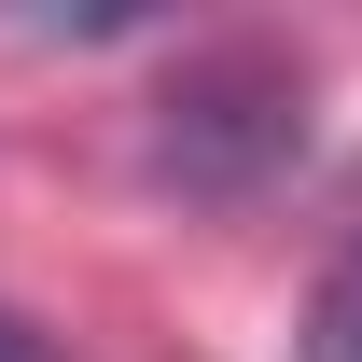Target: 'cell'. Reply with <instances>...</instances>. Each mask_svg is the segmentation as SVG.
<instances>
[{
	"mask_svg": "<svg viewBox=\"0 0 362 362\" xmlns=\"http://www.w3.org/2000/svg\"><path fill=\"white\" fill-rule=\"evenodd\" d=\"M293 362H362V251L307 293V320H293Z\"/></svg>",
	"mask_w": 362,
	"mask_h": 362,
	"instance_id": "2",
	"label": "cell"
},
{
	"mask_svg": "<svg viewBox=\"0 0 362 362\" xmlns=\"http://www.w3.org/2000/svg\"><path fill=\"white\" fill-rule=\"evenodd\" d=\"M293 153H307V70H293V56H265V42L181 56V84L153 98V181L209 195V209L265 195Z\"/></svg>",
	"mask_w": 362,
	"mask_h": 362,
	"instance_id": "1",
	"label": "cell"
},
{
	"mask_svg": "<svg viewBox=\"0 0 362 362\" xmlns=\"http://www.w3.org/2000/svg\"><path fill=\"white\" fill-rule=\"evenodd\" d=\"M0 362H42V334H28V320H14V307H0Z\"/></svg>",
	"mask_w": 362,
	"mask_h": 362,
	"instance_id": "3",
	"label": "cell"
}]
</instances>
